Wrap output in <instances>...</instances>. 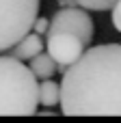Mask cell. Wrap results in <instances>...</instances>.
<instances>
[{
	"instance_id": "obj_2",
	"label": "cell",
	"mask_w": 121,
	"mask_h": 123,
	"mask_svg": "<svg viewBox=\"0 0 121 123\" xmlns=\"http://www.w3.org/2000/svg\"><path fill=\"white\" fill-rule=\"evenodd\" d=\"M39 112V80L24 61L0 56V117H30Z\"/></svg>"
},
{
	"instance_id": "obj_7",
	"label": "cell",
	"mask_w": 121,
	"mask_h": 123,
	"mask_svg": "<svg viewBox=\"0 0 121 123\" xmlns=\"http://www.w3.org/2000/svg\"><path fill=\"white\" fill-rule=\"evenodd\" d=\"M28 67H30V71L35 74V78H37V80L52 78V76L58 71L56 61H54L48 52H39V54H35V56L28 61Z\"/></svg>"
},
{
	"instance_id": "obj_6",
	"label": "cell",
	"mask_w": 121,
	"mask_h": 123,
	"mask_svg": "<svg viewBox=\"0 0 121 123\" xmlns=\"http://www.w3.org/2000/svg\"><path fill=\"white\" fill-rule=\"evenodd\" d=\"M39 52H43V39H41V35L39 32H35V30H30V32H26L15 45H11L9 48V56H13V58H17V61H30L35 54H39Z\"/></svg>"
},
{
	"instance_id": "obj_11",
	"label": "cell",
	"mask_w": 121,
	"mask_h": 123,
	"mask_svg": "<svg viewBox=\"0 0 121 123\" xmlns=\"http://www.w3.org/2000/svg\"><path fill=\"white\" fill-rule=\"evenodd\" d=\"M48 24H50V19H45V17H39V15H37V19H35V24H32V30L41 35V32H45V30H48Z\"/></svg>"
},
{
	"instance_id": "obj_5",
	"label": "cell",
	"mask_w": 121,
	"mask_h": 123,
	"mask_svg": "<svg viewBox=\"0 0 121 123\" xmlns=\"http://www.w3.org/2000/svg\"><path fill=\"white\" fill-rule=\"evenodd\" d=\"M45 48L48 54L56 61L58 67H69L74 65L87 50L84 41L71 32H54L45 37Z\"/></svg>"
},
{
	"instance_id": "obj_3",
	"label": "cell",
	"mask_w": 121,
	"mask_h": 123,
	"mask_svg": "<svg viewBox=\"0 0 121 123\" xmlns=\"http://www.w3.org/2000/svg\"><path fill=\"white\" fill-rule=\"evenodd\" d=\"M39 15V0H0V54L9 52Z\"/></svg>"
},
{
	"instance_id": "obj_8",
	"label": "cell",
	"mask_w": 121,
	"mask_h": 123,
	"mask_svg": "<svg viewBox=\"0 0 121 123\" xmlns=\"http://www.w3.org/2000/svg\"><path fill=\"white\" fill-rule=\"evenodd\" d=\"M39 106L43 108L61 106V84H56L52 78H45L39 82Z\"/></svg>"
},
{
	"instance_id": "obj_9",
	"label": "cell",
	"mask_w": 121,
	"mask_h": 123,
	"mask_svg": "<svg viewBox=\"0 0 121 123\" xmlns=\"http://www.w3.org/2000/svg\"><path fill=\"white\" fill-rule=\"evenodd\" d=\"M74 2L87 11H110L117 0H74Z\"/></svg>"
},
{
	"instance_id": "obj_4",
	"label": "cell",
	"mask_w": 121,
	"mask_h": 123,
	"mask_svg": "<svg viewBox=\"0 0 121 123\" xmlns=\"http://www.w3.org/2000/svg\"><path fill=\"white\" fill-rule=\"evenodd\" d=\"M54 32H71V35L80 37L84 41V45H89L93 41L95 26H93L91 15L87 13V9H82V6H67V9H58L52 15V19L48 24V30H45V37L54 35Z\"/></svg>"
},
{
	"instance_id": "obj_10",
	"label": "cell",
	"mask_w": 121,
	"mask_h": 123,
	"mask_svg": "<svg viewBox=\"0 0 121 123\" xmlns=\"http://www.w3.org/2000/svg\"><path fill=\"white\" fill-rule=\"evenodd\" d=\"M110 11H113V26H115V30L121 32V0L115 2V6Z\"/></svg>"
},
{
	"instance_id": "obj_1",
	"label": "cell",
	"mask_w": 121,
	"mask_h": 123,
	"mask_svg": "<svg viewBox=\"0 0 121 123\" xmlns=\"http://www.w3.org/2000/svg\"><path fill=\"white\" fill-rule=\"evenodd\" d=\"M65 117H121V45L104 43L84 50L61 80Z\"/></svg>"
}]
</instances>
